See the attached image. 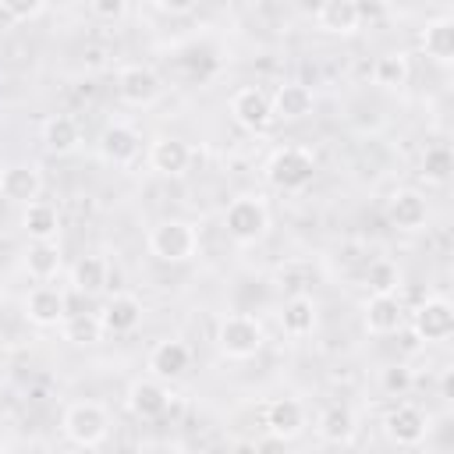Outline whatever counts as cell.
<instances>
[{
  "instance_id": "4dcf8cb0",
  "label": "cell",
  "mask_w": 454,
  "mask_h": 454,
  "mask_svg": "<svg viewBox=\"0 0 454 454\" xmlns=\"http://www.w3.org/2000/svg\"><path fill=\"white\" fill-rule=\"evenodd\" d=\"M365 284L372 294H397L401 287V270L394 259H372L365 266Z\"/></svg>"
},
{
  "instance_id": "4316f807",
  "label": "cell",
  "mask_w": 454,
  "mask_h": 454,
  "mask_svg": "<svg viewBox=\"0 0 454 454\" xmlns=\"http://www.w3.org/2000/svg\"><path fill=\"white\" fill-rule=\"evenodd\" d=\"M106 284H110V266L103 255H82L71 266V287L78 294H99Z\"/></svg>"
},
{
  "instance_id": "d6986e66",
  "label": "cell",
  "mask_w": 454,
  "mask_h": 454,
  "mask_svg": "<svg viewBox=\"0 0 454 454\" xmlns=\"http://www.w3.org/2000/svg\"><path fill=\"white\" fill-rule=\"evenodd\" d=\"M270 106H273V117H280V121H301V117L312 114L316 92H312L305 82H284V85H277V92L270 96Z\"/></svg>"
},
{
  "instance_id": "d4e9b609",
  "label": "cell",
  "mask_w": 454,
  "mask_h": 454,
  "mask_svg": "<svg viewBox=\"0 0 454 454\" xmlns=\"http://www.w3.org/2000/svg\"><path fill=\"white\" fill-rule=\"evenodd\" d=\"M362 25V7L355 0H323L319 28L330 35H355Z\"/></svg>"
},
{
  "instance_id": "7402d4cb",
  "label": "cell",
  "mask_w": 454,
  "mask_h": 454,
  "mask_svg": "<svg viewBox=\"0 0 454 454\" xmlns=\"http://www.w3.org/2000/svg\"><path fill=\"white\" fill-rule=\"evenodd\" d=\"M21 231L32 241H57V234H60V213H57V206L46 202V199L25 202V209H21Z\"/></svg>"
},
{
  "instance_id": "8992f818",
  "label": "cell",
  "mask_w": 454,
  "mask_h": 454,
  "mask_svg": "<svg viewBox=\"0 0 454 454\" xmlns=\"http://www.w3.org/2000/svg\"><path fill=\"white\" fill-rule=\"evenodd\" d=\"M117 96L128 106H153L163 96V82L149 64H124L117 71Z\"/></svg>"
},
{
  "instance_id": "f546056e",
  "label": "cell",
  "mask_w": 454,
  "mask_h": 454,
  "mask_svg": "<svg viewBox=\"0 0 454 454\" xmlns=\"http://www.w3.org/2000/svg\"><path fill=\"white\" fill-rule=\"evenodd\" d=\"M60 326H64V337H67L71 344H96V340L103 337L99 312H71V309H67V316L60 319Z\"/></svg>"
},
{
  "instance_id": "d6a6232c",
  "label": "cell",
  "mask_w": 454,
  "mask_h": 454,
  "mask_svg": "<svg viewBox=\"0 0 454 454\" xmlns=\"http://www.w3.org/2000/svg\"><path fill=\"white\" fill-rule=\"evenodd\" d=\"M411 387H415V372H411L408 365H387V369L380 372V390H383L387 397H404Z\"/></svg>"
},
{
  "instance_id": "83f0119b",
  "label": "cell",
  "mask_w": 454,
  "mask_h": 454,
  "mask_svg": "<svg viewBox=\"0 0 454 454\" xmlns=\"http://www.w3.org/2000/svg\"><path fill=\"white\" fill-rule=\"evenodd\" d=\"M408 78H411V60H408V53L394 50V53L376 57V64H372V82H376L380 89H390V92H394V89H404Z\"/></svg>"
},
{
  "instance_id": "2e32d148",
  "label": "cell",
  "mask_w": 454,
  "mask_h": 454,
  "mask_svg": "<svg viewBox=\"0 0 454 454\" xmlns=\"http://www.w3.org/2000/svg\"><path fill=\"white\" fill-rule=\"evenodd\" d=\"M362 312H365L362 316L365 333H372V337H390L404 323V305H401L397 294H369V301H365Z\"/></svg>"
},
{
  "instance_id": "9c48e42d",
  "label": "cell",
  "mask_w": 454,
  "mask_h": 454,
  "mask_svg": "<svg viewBox=\"0 0 454 454\" xmlns=\"http://www.w3.org/2000/svg\"><path fill=\"white\" fill-rule=\"evenodd\" d=\"M231 117L245 128V131H266L273 124V106H270V96L259 89V85H245L231 96Z\"/></svg>"
},
{
  "instance_id": "cb8c5ba5",
  "label": "cell",
  "mask_w": 454,
  "mask_h": 454,
  "mask_svg": "<svg viewBox=\"0 0 454 454\" xmlns=\"http://www.w3.org/2000/svg\"><path fill=\"white\" fill-rule=\"evenodd\" d=\"M355 429H358V426H355V411H351L348 404H330V408L319 411L316 433H319L323 443H333V447L351 443V440H355Z\"/></svg>"
},
{
  "instance_id": "e0dca14e",
  "label": "cell",
  "mask_w": 454,
  "mask_h": 454,
  "mask_svg": "<svg viewBox=\"0 0 454 454\" xmlns=\"http://www.w3.org/2000/svg\"><path fill=\"white\" fill-rule=\"evenodd\" d=\"M149 167L163 177H181L192 167V145L177 135H160L149 145Z\"/></svg>"
},
{
  "instance_id": "277c9868",
  "label": "cell",
  "mask_w": 454,
  "mask_h": 454,
  "mask_svg": "<svg viewBox=\"0 0 454 454\" xmlns=\"http://www.w3.org/2000/svg\"><path fill=\"white\" fill-rule=\"evenodd\" d=\"M316 174V156L305 145H280L266 160V181L280 192H301Z\"/></svg>"
},
{
  "instance_id": "ffe728a7",
  "label": "cell",
  "mask_w": 454,
  "mask_h": 454,
  "mask_svg": "<svg viewBox=\"0 0 454 454\" xmlns=\"http://www.w3.org/2000/svg\"><path fill=\"white\" fill-rule=\"evenodd\" d=\"M99 323H103V333H131L138 323H142V301L128 291L106 298V305L99 309Z\"/></svg>"
},
{
  "instance_id": "4fadbf2b",
  "label": "cell",
  "mask_w": 454,
  "mask_h": 454,
  "mask_svg": "<svg viewBox=\"0 0 454 454\" xmlns=\"http://www.w3.org/2000/svg\"><path fill=\"white\" fill-rule=\"evenodd\" d=\"M124 404L135 419H160L170 404V390L163 387V380L156 376H145V380H135L124 394Z\"/></svg>"
},
{
  "instance_id": "8fae6325",
  "label": "cell",
  "mask_w": 454,
  "mask_h": 454,
  "mask_svg": "<svg viewBox=\"0 0 454 454\" xmlns=\"http://www.w3.org/2000/svg\"><path fill=\"white\" fill-rule=\"evenodd\" d=\"M25 316L35 326H57L67 316V294L60 287H53L50 280H39L28 294H25Z\"/></svg>"
},
{
  "instance_id": "9a60e30c",
  "label": "cell",
  "mask_w": 454,
  "mask_h": 454,
  "mask_svg": "<svg viewBox=\"0 0 454 454\" xmlns=\"http://www.w3.org/2000/svg\"><path fill=\"white\" fill-rule=\"evenodd\" d=\"M387 216L397 231H422L429 220V202L419 188H397L387 202Z\"/></svg>"
},
{
  "instance_id": "7c38bea8",
  "label": "cell",
  "mask_w": 454,
  "mask_h": 454,
  "mask_svg": "<svg viewBox=\"0 0 454 454\" xmlns=\"http://www.w3.org/2000/svg\"><path fill=\"white\" fill-rule=\"evenodd\" d=\"M188 369H192V348H188L184 340L167 337V340L153 344V351H149V376H156V380H163V383H174V380H181Z\"/></svg>"
},
{
  "instance_id": "ba28073f",
  "label": "cell",
  "mask_w": 454,
  "mask_h": 454,
  "mask_svg": "<svg viewBox=\"0 0 454 454\" xmlns=\"http://www.w3.org/2000/svg\"><path fill=\"white\" fill-rule=\"evenodd\" d=\"M411 330H415V337L426 340V344H443V340L454 333V305H450L447 298H426V301L415 309Z\"/></svg>"
},
{
  "instance_id": "5b68a950",
  "label": "cell",
  "mask_w": 454,
  "mask_h": 454,
  "mask_svg": "<svg viewBox=\"0 0 454 454\" xmlns=\"http://www.w3.org/2000/svg\"><path fill=\"white\" fill-rule=\"evenodd\" d=\"M60 429L74 447H99L110 433V415L96 401H74V404H67Z\"/></svg>"
},
{
  "instance_id": "44dd1931",
  "label": "cell",
  "mask_w": 454,
  "mask_h": 454,
  "mask_svg": "<svg viewBox=\"0 0 454 454\" xmlns=\"http://www.w3.org/2000/svg\"><path fill=\"white\" fill-rule=\"evenodd\" d=\"M319 326V305L312 294H291L284 301V312H280V330L287 337H309L312 330Z\"/></svg>"
},
{
  "instance_id": "603a6c76",
  "label": "cell",
  "mask_w": 454,
  "mask_h": 454,
  "mask_svg": "<svg viewBox=\"0 0 454 454\" xmlns=\"http://www.w3.org/2000/svg\"><path fill=\"white\" fill-rule=\"evenodd\" d=\"M419 43H422V50H426L429 60H436V64H450V60H454V18L440 14V18L426 21Z\"/></svg>"
},
{
  "instance_id": "8d00e7d4",
  "label": "cell",
  "mask_w": 454,
  "mask_h": 454,
  "mask_svg": "<svg viewBox=\"0 0 454 454\" xmlns=\"http://www.w3.org/2000/svg\"><path fill=\"white\" fill-rule=\"evenodd\" d=\"M355 4L362 7V14H365V11H369V14H376V11H383L390 0H355Z\"/></svg>"
},
{
  "instance_id": "30bf717a",
  "label": "cell",
  "mask_w": 454,
  "mask_h": 454,
  "mask_svg": "<svg viewBox=\"0 0 454 454\" xmlns=\"http://www.w3.org/2000/svg\"><path fill=\"white\" fill-rule=\"evenodd\" d=\"M138 153H142V135L131 124L114 121V124L103 128V135H99V156H103V163H110V167H131L138 160Z\"/></svg>"
},
{
  "instance_id": "ac0fdd59",
  "label": "cell",
  "mask_w": 454,
  "mask_h": 454,
  "mask_svg": "<svg viewBox=\"0 0 454 454\" xmlns=\"http://www.w3.org/2000/svg\"><path fill=\"white\" fill-rule=\"evenodd\" d=\"M266 429L277 443H287L305 433V408L294 397H277L266 404Z\"/></svg>"
},
{
  "instance_id": "836d02e7",
  "label": "cell",
  "mask_w": 454,
  "mask_h": 454,
  "mask_svg": "<svg viewBox=\"0 0 454 454\" xmlns=\"http://www.w3.org/2000/svg\"><path fill=\"white\" fill-rule=\"evenodd\" d=\"M0 11L11 21H32L43 11V0H0Z\"/></svg>"
},
{
  "instance_id": "e575fe53",
  "label": "cell",
  "mask_w": 454,
  "mask_h": 454,
  "mask_svg": "<svg viewBox=\"0 0 454 454\" xmlns=\"http://www.w3.org/2000/svg\"><path fill=\"white\" fill-rule=\"evenodd\" d=\"M89 11L103 21H117V18H124L128 0H89Z\"/></svg>"
},
{
  "instance_id": "52a82bcc",
  "label": "cell",
  "mask_w": 454,
  "mask_h": 454,
  "mask_svg": "<svg viewBox=\"0 0 454 454\" xmlns=\"http://www.w3.org/2000/svg\"><path fill=\"white\" fill-rule=\"evenodd\" d=\"M383 433H387V440L397 443V447H419V443L429 436V415H426L419 404L401 401L397 408L387 411Z\"/></svg>"
},
{
  "instance_id": "7a4b0ae2",
  "label": "cell",
  "mask_w": 454,
  "mask_h": 454,
  "mask_svg": "<svg viewBox=\"0 0 454 454\" xmlns=\"http://www.w3.org/2000/svg\"><path fill=\"white\" fill-rule=\"evenodd\" d=\"M149 252L160 259V262H188L195 252H199V227L192 220H160L153 223L149 231Z\"/></svg>"
},
{
  "instance_id": "1f68e13d",
  "label": "cell",
  "mask_w": 454,
  "mask_h": 454,
  "mask_svg": "<svg viewBox=\"0 0 454 454\" xmlns=\"http://www.w3.org/2000/svg\"><path fill=\"white\" fill-rule=\"evenodd\" d=\"M450 167H454V156L447 145H429L426 156H422V177L429 184H443L450 177Z\"/></svg>"
},
{
  "instance_id": "f1b7e54d",
  "label": "cell",
  "mask_w": 454,
  "mask_h": 454,
  "mask_svg": "<svg viewBox=\"0 0 454 454\" xmlns=\"http://www.w3.org/2000/svg\"><path fill=\"white\" fill-rule=\"evenodd\" d=\"M60 266H64V255H60L57 241H32V245H28V252H25V270H28V277H35V280H53V277L60 273Z\"/></svg>"
},
{
  "instance_id": "3957f363",
  "label": "cell",
  "mask_w": 454,
  "mask_h": 454,
  "mask_svg": "<svg viewBox=\"0 0 454 454\" xmlns=\"http://www.w3.org/2000/svg\"><path fill=\"white\" fill-rule=\"evenodd\" d=\"M262 340H266L262 323H259L255 316H248V312H231V316H223L220 326H216V348H220L227 358H234V362L255 358V355L262 351Z\"/></svg>"
},
{
  "instance_id": "484cf974",
  "label": "cell",
  "mask_w": 454,
  "mask_h": 454,
  "mask_svg": "<svg viewBox=\"0 0 454 454\" xmlns=\"http://www.w3.org/2000/svg\"><path fill=\"white\" fill-rule=\"evenodd\" d=\"M78 142H82V128H78L74 117H67V114L46 117V124H43V145H46V153L67 156V153L78 149Z\"/></svg>"
},
{
  "instance_id": "d590c367",
  "label": "cell",
  "mask_w": 454,
  "mask_h": 454,
  "mask_svg": "<svg viewBox=\"0 0 454 454\" xmlns=\"http://www.w3.org/2000/svg\"><path fill=\"white\" fill-rule=\"evenodd\" d=\"M156 4H160V11H167V14H188V11L199 7V0H156Z\"/></svg>"
},
{
  "instance_id": "5bb4252c",
  "label": "cell",
  "mask_w": 454,
  "mask_h": 454,
  "mask_svg": "<svg viewBox=\"0 0 454 454\" xmlns=\"http://www.w3.org/2000/svg\"><path fill=\"white\" fill-rule=\"evenodd\" d=\"M43 192V174L35 163H7L0 170V199L4 202H32Z\"/></svg>"
},
{
  "instance_id": "6da1fadb",
  "label": "cell",
  "mask_w": 454,
  "mask_h": 454,
  "mask_svg": "<svg viewBox=\"0 0 454 454\" xmlns=\"http://www.w3.org/2000/svg\"><path fill=\"white\" fill-rule=\"evenodd\" d=\"M223 231L238 245H255L270 231V206L259 195H238L223 209Z\"/></svg>"
}]
</instances>
